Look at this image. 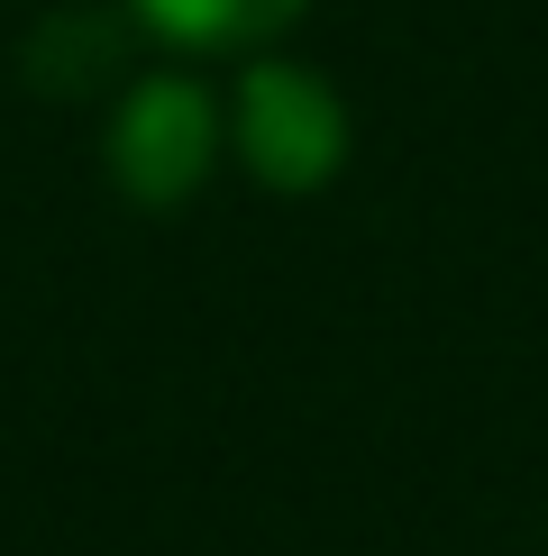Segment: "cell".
I'll return each instance as SVG.
<instances>
[{
  "label": "cell",
  "mask_w": 548,
  "mask_h": 556,
  "mask_svg": "<svg viewBox=\"0 0 548 556\" xmlns=\"http://www.w3.org/2000/svg\"><path fill=\"white\" fill-rule=\"evenodd\" d=\"M238 155L265 192H320L348 165V110L311 64H247L238 83Z\"/></svg>",
  "instance_id": "cell-1"
},
{
  "label": "cell",
  "mask_w": 548,
  "mask_h": 556,
  "mask_svg": "<svg viewBox=\"0 0 548 556\" xmlns=\"http://www.w3.org/2000/svg\"><path fill=\"white\" fill-rule=\"evenodd\" d=\"M211 155H220V110H211V91L183 83V74L137 83L120 101V119H110V174H120V192L137 211L192 201L201 174H211Z\"/></svg>",
  "instance_id": "cell-2"
},
{
  "label": "cell",
  "mask_w": 548,
  "mask_h": 556,
  "mask_svg": "<svg viewBox=\"0 0 548 556\" xmlns=\"http://www.w3.org/2000/svg\"><path fill=\"white\" fill-rule=\"evenodd\" d=\"M18 74L46 101H83V91L120 83L128 74V18L120 10H46L28 28V46H18Z\"/></svg>",
  "instance_id": "cell-3"
},
{
  "label": "cell",
  "mask_w": 548,
  "mask_h": 556,
  "mask_svg": "<svg viewBox=\"0 0 548 556\" xmlns=\"http://www.w3.org/2000/svg\"><path fill=\"white\" fill-rule=\"evenodd\" d=\"M302 10L311 0H128V18H147L165 46H265Z\"/></svg>",
  "instance_id": "cell-4"
}]
</instances>
